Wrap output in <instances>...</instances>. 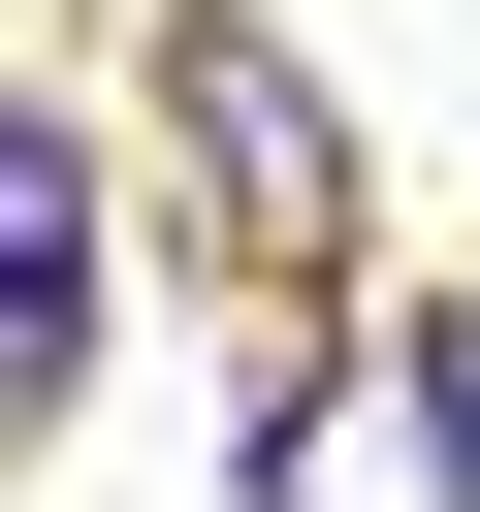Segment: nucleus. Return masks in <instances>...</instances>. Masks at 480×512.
Masks as SVG:
<instances>
[{
    "instance_id": "nucleus-1",
    "label": "nucleus",
    "mask_w": 480,
    "mask_h": 512,
    "mask_svg": "<svg viewBox=\"0 0 480 512\" xmlns=\"http://www.w3.org/2000/svg\"><path fill=\"white\" fill-rule=\"evenodd\" d=\"M64 352H96V160L0 96V384H64Z\"/></svg>"
}]
</instances>
